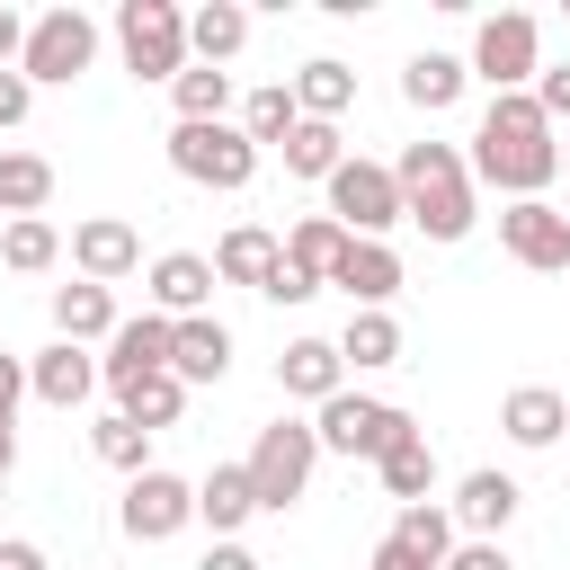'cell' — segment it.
<instances>
[{"mask_svg":"<svg viewBox=\"0 0 570 570\" xmlns=\"http://www.w3.org/2000/svg\"><path fill=\"white\" fill-rule=\"evenodd\" d=\"M116 321H125V312H116L107 285H89V276H80V285H53V338H71V347H107Z\"/></svg>","mask_w":570,"mask_h":570,"instance_id":"obj_22","label":"cell"},{"mask_svg":"<svg viewBox=\"0 0 570 570\" xmlns=\"http://www.w3.org/2000/svg\"><path fill=\"white\" fill-rule=\"evenodd\" d=\"M71 267H80L89 285H125V276L142 267V232H134L125 214H89V223H71Z\"/></svg>","mask_w":570,"mask_h":570,"instance_id":"obj_15","label":"cell"},{"mask_svg":"<svg viewBox=\"0 0 570 570\" xmlns=\"http://www.w3.org/2000/svg\"><path fill=\"white\" fill-rule=\"evenodd\" d=\"M525 98H534V107H543V125H552V134H561V125H570V62H543V71H534V89H525Z\"/></svg>","mask_w":570,"mask_h":570,"instance_id":"obj_38","label":"cell"},{"mask_svg":"<svg viewBox=\"0 0 570 570\" xmlns=\"http://www.w3.org/2000/svg\"><path fill=\"white\" fill-rule=\"evenodd\" d=\"M276 151H285V169H294V178H330V169L347 160V142H338V125H321V116H303V125H294V134L276 142Z\"/></svg>","mask_w":570,"mask_h":570,"instance_id":"obj_36","label":"cell"},{"mask_svg":"<svg viewBox=\"0 0 570 570\" xmlns=\"http://www.w3.org/2000/svg\"><path fill=\"white\" fill-rule=\"evenodd\" d=\"M169 169L196 178V187L240 196V187L258 178V142H249L240 125H169Z\"/></svg>","mask_w":570,"mask_h":570,"instance_id":"obj_9","label":"cell"},{"mask_svg":"<svg viewBox=\"0 0 570 570\" xmlns=\"http://www.w3.org/2000/svg\"><path fill=\"white\" fill-rule=\"evenodd\" d=\"M517 508H525V490L499 472V463H481V472H463L454 481V499H445V517H454V534H481V543H499L508 525H517Z\"/></svg>","mask_w":570,"mask_h":570,"instance_id":"obj_14","label":"cell"},{"mask_svg":"<svg viewBox=\"0 0 570 570\" xmlns=\"http://www.w3.org/2000/svg\"><path fill=\"white\" fill-rule=\"evenodd\" d=\"M445 570H517V561H508V543H481V534H454V552H445Z\"/></svg>","mask_w":570,"mask_h":570,"instance_id":"obj_39","label":"cell"},{"mask_svg":"<svg viewBox=\"0 0 570 570\" xmlns=\"http://www.w3.org/2000/svg\"><path fill=\"white\" fill-rule=\"evenodd\" d=\"M285 89H294V107H303V116H321V125H338V116L356 107V71H347L338 53H312Z\"/></svg>","mask_w":570,"mask_h":570,"instance_id":"obj_27","label":"cell"},{"mask_svg":"<svg viewBox=\"0 0 570 570\" xmlns=\"http://www.w3.org/2000/svg\"><path fill=\"white\" fill-rule=\"evenodd\" d=\"M116 410H125L142 436H160V428H178V410H187V383H178V374H142L134 392H116Z\"/></svg>","mask_w":570,"mask_h":570,"instance_id":"obj_35","label":"cell"},{"mask_svg":"<svg viewBox=\"0 0 570 570\" xmlns=\"http://www.w3.org/2000/svg\"><path fill=\"white\" fill-rule=\"evenodd\" d=\"M463 89H472L463 53H436V45H428V53H410V62H401V98H410L419 116H445V107H454Z\"/></svg>","mask_w":570,"mask_h":570,"instance_id":"obj_25","label":"cell"},{"mask_svg":"<svg viewBox=\"0 0 570 570\" xmlns=\"http://www.w3.org/2000/svg\"><path fill=\"white\" fill-rule=\"evenodd\" d=\"M267 267H276V232L267 223H232L214 240V285H267Z\"/></svg>","mask_w":570,"mask_h":570,"instance_id":"obj_28","label":"cell"},{"mask_svg":"<svg viewBox=\"0 0 570 570\" xmlns=\"http://www.w3.org/2000/svg\"><path fill=\"white\" fill-rule=\"evenodd\" d=\"M374 472H383V499H401V508H419V499H436V445H428V428H410V436H392V445L374 454Z\"/></svg>","mask_w":570,"mask_h":570,"instance_id":"obj_23","label":"cell"},{"mask_svg":"<svg viewBox=\"0 0 570 570\" xmlns=\"http://www.w3.org/2000/svg\"><path fill=\"white\" fill-rule=\"evenodd\" d=\"M196 570H258V552H249V543H214Z\"/></svg>","mask_w":570,"mask_h":570,"instance_id":"obj_45","label":"cell"},{"mask_svg":"<svg viewBox=\"0 0 570 570\" xmlns=\"http://www.w3.org/2000/svg\"><path fill=\"white\" fill-rule=\"evenodd\" d=\"M62 258V232L45 223V214H18V223H0V267H18V276H45Z\"/></svg>","mask_w":570,"mask_h":570,"instance_id":"obj_34","label":"cell"},{"mask_svg":"<svg viewBox=\"0 0 570 570\" xmlns=\"http://www.w3.org/2000/svg\"><path fill=\"white\" fill-rule=\"evenodd\" d=\"M276 392L285 401H330V392H347V365H338V338H285V356H276Z\"/></svg>","mask_w":570,"mask_h":570,"instance_id":"obj_21","label":"cell"},{"mask_svg":"<svg viewBox=\"0 0 570 570\" xmlns=\"http://www.w3.org/2000/svg\"><path fill=\"white\" fill-rule=\"evenodd\" d=\"M142 294H151L160 321H196V312H214V258L205 249H160L142 267Z\"/></svg>","mask_w":570,"mask_h":570,"instance_id":"obj_13","label":"cell"},{"mask_svg":"<svg viewBox=\"0 0 570 570\" xmlns=\"http://www.w3.org/2000/svg\"><path fill=\"white\" fill-rule=\"evenodd\" d=\"M0 570H53V561H45V543H27V534H0Z\"/></svg>","mask_w":570,"mask_h":570,"instance_id":"obj_43","label":"cell"},{"mask_svg":"<svg viewBox=\"0 0 570 570\" xmlns=\"http://www.w3.org/2000/svg\"><path fill=\"white\" fill-rule=\"evenodd\" d=\"M169 107H178V125H232V71L187 62V71L169 80Z\"/></svg>","mask_w":570,"mask_h":570,"instance_id":"obj_29","label":"cell"},{"mask_svg":"<svg viewBox=\"0 0 570 570\" xmlns=\"http://www.w3.org/2000/svg\"><path fill=\"white\" fill-rule=\"evenodd\" d=\"M18 401H27V356L0 347V419H18Z\"/></svg>","mask_w":570,"mask_h":570,"instance_id":"obj_42","label":"cell"},{"mask_svg":"<svg viewBox=\"0 0 570 570\" xmlns=\"http://www.w3.org/2000/svg\"><path fill=\"white\" fill-rule=\"evenodd\" d=\"M89 62H98V18H89V9H45V18H27V53H18V80H27V89H71Z\"/></svg>","mask_w":570,"mask_h":570,"instance_id":"obj_5","label":"cell"},{"mask_svg":"<svg viewBox=\"0 0 570 570\" xmlns=\"http://www.w3.org/2000/svg\"><path fill=\"white\" fill-rule=\"evenodd\" d=\"M142 374H169V321H160V312L116 321V338H107V356H98V383H107V392H134Z\"/></svg>","mask_w":570,"mask_h":570,"instance_id":"obj_16","label":"cell"},{"mask_svg":"<svg viewBox=\"0 0 570 570\" xmlns=\"http://www.w3.org/2000/svg\"><path fill=\"white\" fill-rule=\"evenodd\" d=\"M116 53H125V71L134 80H178L187 71V9L178 0H125L116 9Z\"/></svg>","mask_w":570,"mask_h":570,"instance_id":"obj_4","label":"cell"},{"mask_svg":"<svg viewBox=\"0 0 570 570\" xmlns=\"http://www.w3.org/2000/svg\"><path fill=\"white\" fill-rule=\"evenodd\" d=\"M45 196H53V160L45 151H0V214L18 223V214H45Z\"/></svg>","mask_w":570,"mask_h":570,"instance_id":"obj_33","label":"cell"},{"mask_svg":"<svg viewBox=\"0 0 570 570\" xmlns=\"http://www.w3.org/2000/svg\"><path fill=\"white\" fill-rule=\"evenodd\" d=\"M276 249H285V267H303L312 285H330V267H338V249H347V232H338L330 214H303V223H294V232L276 240Z\"/></svg>","mask_w":570,"mask_h":570,"instance_id":"obj_32","label":"cell"},{"mask_svg":"<svg viewBox=\"0 0 570 570\" xmlns=\"http://www.w3.org/2000/svg\"><path fill=\"white\" fill-rule=\"evenodd\" d=\"M18 53H27V18L0 9V71H18Z\"/></svg>","mask_w":570,"mask_h":570,"instance_id":"obj_44","label":"cell"},{"mask_svg":"<svg viewBox=\"0 0 570 570\" xmlns=\"http://www.w3.org/2000/svg\"><path fill=\"white\" fill-rule=\"evenodd\" d=\"M338 365H356V374L401 365V321H392V312H347V330H338Z\"/></svg>","mask_w":570,"mask_h":570,"instance_id":"obj_30","label":"cell"},{"mask_svg":"<svg viewBox=\"0 0 570 570\" xmlns=\"http://www.w3.org/2000/svg\"><path fill=\"white\" fill-rule=\"evenodd\" d=\"M27 107H36V89H27L18 71H0V134H18V125H27Z\"/></svg>","mask_w":570,"mask_h":570,"instance_id":"obj_41","label":"cell"},{"mask_svg":"<svg viewBox=\"0 0 570 570\" xmlns=\"http://www.w3.org/2000/svg\"><path fill=\"white\" fill-rule=\"evenodd\" d=\"M27 392H36L45 410H80V401L98 392V356H89V347H71V338H53V347H36V356H27Z\"/></svg>","mask_w":570,"mask_h":570,"instance_id":"obj_18","label":"cell"},{"mask_svg":"<svg viewBox=\"0 0 570 570\" xmlns=\"http://www.w3.org/2000/svg\"><path fill=\"white\" fill-rule=\"evenodd\" d=\"M463 71H472V80H490V98H508V89H534V71H543V27H534L525 9H499V18H481V27H472V53H463Z\"/></svg>","mask_w":570,"mask_h":570,"instance_id":"obj_8","label":"cell"},{"mask_svg":"<svg viewBox=\"0 0 570 570\" xmlns=\"http://www.w3.org/2000/svg\"><path fill=\"white\" fill-rule=\"evenodd\" d=\"M499 249L534 276H570V214L552 196H525V205H499Z\"/></svg>","mask_w":570,"mask_h":570,"instance_id":"obj_11","label":"cell"},{"mask_svg":"<svg viewBox=\"0 0 570 570\" xmlns=\"http://www.w3.org/2000/svg\"><path fill=\"white\" fill-rule=\"evenodd\" d=\"M419 419L401 410V401H374V392H330L321 410H312V436H321V454H347V463H374L392 436H410Z\"/></svg>","mask_w":570,"mask_h":570,"instance_id":"obj_7","label":"cell"},{"mask_svg":"<svg viewBox=\"0 0 570 570\" xmlns=\"http://www.w3.org/2000/svg\"><path fill=\"white\" fill-rule=\"evenodd\" d=\"M499 436H508V445H525V454H543V445H561V436H570V401H561L552 383H517V392L499 401Z\"/></svg>","mask_w":570,"mask_h":570,"instance_id":"obj_19","label":"cell"},{"mask_svg":"<svg viewBox=\"0 0 570 570\" xmlns=\"http://www.w3.org/2000/svg\"><path fill=\"white\" fill-rule=\"evenodd\" d=\"M240 472H249L258 517H285V508L312 490V472H321V436H312V419H267L258 445L240 454Z\"/></svg>","mask_w":570,"mask_h":570,"instance_id":"obj_3","label":"cell"},{"mask_svg":"<svg viewBox=\"0 0 570 570\" xmlns=\"http://www.w3.org/2000/svg\"><path fill=\"white\" fill-rule=\"evenodd\" d=\"M258 294H267V303H312L321 285H312L303 267H285V249H276V267H267V285H258Z\"/></svg>","mask_w":570,"mask_h":570,"instance_id":"obj_40","label":"cell"},{"mask_svg":"<svg viewBox=\"0 0 570 570\" xmlns=\"http://www.w3.org/2000/svg\"><path fill=\"white\" fill-rule=\"evenodd\" d=\"M463 169H472V187H499L508 205H525V196H543V187L561 178V134L543 125V107H534L525 89H508V98L481 107Z\"/></svg>","mask_w":570,"mask_h":570,"instance_id":"obj_1","label":"cell"},{"mask_svg":"<svg viewBox=\"0 0 570 570\" xmlns=\"http://www.w3.org/2000/svg\"><path fill=\"white\" fill-rule=\"evenodd\" d=\"M240 45H249V9H240V0H205V9H187V62H214V71H223Z\"/></svg>","mask_w":570,"mask_h":570,"instance_id":"obj_26","label":"cell"},{"mask_svg":"<svg viewBox=\"0 0 570 570\" xmlns=\"http://www.w3.org/2000/svg\"><path fill=\"white\" fill-rule=\"evenodd\" d=\"M258 517V499H249V472L240 463H214L205 481H196V525H214V543H240V525Z\"/></svg>","mask_w":570,"mask_h":570,"instance_id":"obj_24","label":"cell"},{"mask_svg":"<svg viewBox=\"0 0 570 570\" xmlns=\"http://www.w3.org/2000/svg\"><path fill=\"white\" fill-rule=\"evenodd\" d=\"M330 285L347 294V312H392V294H401V249H392V240H347L338 267H330Z\"/></svg>","mask_w":570,"mask_h":570,"instance_id":"obj_17","label":"cell"},{"mask_svg":"<svg viewBox=\"0 0 570 570\" xmlns=\"http://www.w3.org/2000/svg\"><path fill=\"white\" fill-rule=\"evenodd\" d=\"M9 463H18V419H0V481H9Z\"/></svg>","mask_w":570,"mask_h":570,"instance_id":"obj_46","label":"cell"},{"mask_svg":"<svg viewBox=\"0 0 570 570\" xmlns=\"http://www.w3.org/2000/svg\"><path fill=\"white\" fill-rule=\"evenodd\" d=\"M561 178H570V125H561Z\"/></svg>","mask_w":570,"mask_h":570,"instance_id":"obj_47","label":"cell"},{"mask_svg":"<svg viewBox=\"0 0 570 570\" xmlns=\"http://www.w3.org/2000/svg\"><path fill=\"white\" fill-rule=\"evenodd\" d=\"M89 454H98L107 472H125V481H134V472H151V436H142L125 410H107V419L89 428Z\"/></svg>","mask_w":570,"mask_h":570,"instance_id":"obj_37","label":"cell"},{"mask_svg":"<svg viewBox=\"0 0 570 570\" xmlns=\"http://www.w3.org/2000/svg\"><path fill=\"white\" fill-rule=\"evenodd\" d=\"M116 525H125L134 543H169V534H187V525H196V481H178V472H160V463L134 472Z\"/></svg>","mask_w":570,"mask_h":570,"instance_id":"obj_10","label":"cell"},{"mask_svg":"<svg viewBox=\"0 0 570 570\" xmlns=\"http://www.w3.org/2000/svg\"><path fill=\"white\" fill-rule=\"evenodd\" d=\"M294 125H303V107H294V89H285V80H258V89L240 98V134H249L258 151H276Z\"/></svg>","mask_w":570,"mask_h":570,"instance_id":"obj_31","label":"cell"},{"mask_svg":"<svg viewBox=\"0 0 570 570\" xmlns=\"http://www.w3.org/2000/svg\"><path fill=\"white\" fill-rule=\"evenodd\" d=\"M169 374L196 392V383H223L232 374V330L214 321V312H196V321H169Z\"/></svg>","mask_w":570,"mask_h":570,"instance_id":"obj_20","label":"cell"},{"mask_svg":"<svg viewBox=\"0 0 570 570\" xmlns=\"http://www.w3.org/2000/svg\"><path fill=\"white\" fill-rule=\"evenodd\" d=\"M445 552H454V517H445V499H419V508H392L365 570H445Z\"/></svg>","mask_w":570,"mask_h":570,"instance_id":"obj_12","label":"cell"},{"mask_svg":"<svg viewBox=\"0 0 570 570\" xmlns=\"http://www.w3.org/2000/svg\"><path fill=\"white\" fill-rule=\"evenodd\" d=\"M392 178H401V223H419L428 240H472V223H481V187H472V169H463V151L454 142H410L401 160H392Z\"/></svg>","mask_w":570,"mask_h":570,"instance_id":"obj_2","label":"cell"},{"mask_svg":"<svg viewBox=\"0 0 570 570\" xmlns=\"http://www.w3.org/2000/svg\"><path fill=\"white\" fill-rule=\"evenodd\" d=\"M330 223L347 232V240H383L392 223H401V178H392V160H365V151H347L330 178Z\"/></svg>","mask_w":570,"mask_h":570,"instance_id":"obj_6","label":"cell"}]
</instances>
